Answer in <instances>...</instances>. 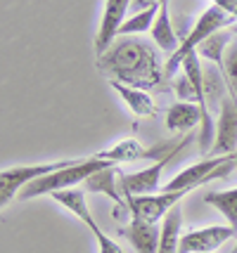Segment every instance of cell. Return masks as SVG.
Listing matches in <instances>:
<instances>
[{
    "label": "cell",
    "mask_w": 237,
    "mask_h": 253,
    "mask_svg": "<svg viewBox=\"0 0 237 253\" xmlns=\"http://www.w3.org/2000/svg\"><path fill=\"white\" fill-rule=\"evenodd\" d=\"M97 69L109 81L140 90L161 88L164 81H169L154 47L142 36H119L109 50L97 57Z\"/></svg>",
    "instance_id": "obj_1"
},
{
    "label": "cell",
    "mask_w": 237,
    "mask_h": 253,
    "mask_svg": "<svg viewBox=\"0 0 237 253\" xmlns=\"http://www.w3.org/2000/svg\"><path fill=\"white\" fill-rule=\"evenodd\" d=\"M235 24H237V19L233 17V14H228L223 7H218V5L211 2V7H206V10L202 12V17H199L197 24L190 29V33H185V36H183L178 50L169 57V62H166V66H164L166 78L171 81V78L176 76V74L181 71L183 59L190 55V52H197V50H199V45H202L206 38H211L214 33L223 31V29H230V26H235Z\"/></svg>",
    "instance_id": "obj_2"
},
{
    "label": "cell",
    "mask_w": 237,
    "mask_h": 253,
    "mask_svg": "<svg viewBox=\"0 0 237 253\" xmlns=\"http://www.w3.org/2000/svg\"><path fill=\"white\" fill-rule=\"evenodd\" d=\"M109 166H116L112 161H104V159H97V156H91V159H81L76 166H69V168H62L52 175L46 177H38L34 182H29L26 187L19 192V197L24 201L36 197H50L52 192H59V189H69V187H76L81 182H86L93 173H97L102 168H109Z\"/></svg>",
    "instance_id": "obj_3"
},
{
    "label": "cell",
    "mask_w": 237,
    "mask_h": 253,
    "mask_svg": "<svg viewBox=\"0 0 237 253\" xmlns=\"http://www.w3.org/2000/svg\"><path fill=\"white\" fill-rule=\"evenodd\" d=\"M81 159H62V161H47V164H31V166H12L0 170V206L5 209L12 199L17 197L29 182L38 177L52 175L62 168L76 166Z\"/></svg>",
    "instance_id": "obj_4"
},
{
    "label": "cell",
    "mask_w": 237,
    "mask_h": 253,
    "mask_svg": "<svg viewBox=\"0 0 237 253\" xmlns=\"http://www.w3.org/2000/svg\"><path fill=\"white\" fill-rule=\"evenodd\" d=\"M192 189H178V192H161V194H145V197H126L128 213L149 222H159L166 218L171 211L190 194Z\"/></svg>",
    "instance_id": "obj_5"
},
{
    "label": "cell",
    "mask_w": 237,
    "mask_h": 253,
    "mask_svg": "<svg viewBox=\"0 0 237 253\" xmlns=\"http://www.w3.org/2000/svg\"><path fill=\"white\" fill-rule=\"evenodd\" d=\"M181 152L183 149L171 152V154H166L164 159L154 161L149 168H142V170H138V173H124V175H119V187L124 192V197H145V194H154L159 189L164 168L181 154Z\"/></svg>",
    "instance_id": "obj_6"
},
{
    "label": "cell",
    "mask_w": 237,
    "mask_h": 253,
    "mask_svg": "<svg viewBox=\"0 0 237 253\" xmlns=\"http://www.w3.org/2000/svg\"><path fill=\"white\" fill-rule=\"evenodd\" d=\"M211 156H233L237 154V102L230 95L221 99L216 140L211 147Z\"/></svg>",
    "instance_id": "obj_7"
},
{
    "label": "cell",
    "mask_w": 237,
    "mask_h": 253,
    "mask_svg": "<svg viewBox=\"0 0 237 253\" xmlns=\"http://www.w3.org/2000/svg\"><path fill=\"white\" fill-rule=\"evenodd\" d=\"M233 237H237V230L230 225H209V227L190 230L181 237V251L178 253H211L216 249H221Z\"/></svg>",
    "instance_id": "obj_8"
},
{
    "label": "cell",
    "mask_w": 237,
    "mask_h": 253,
    "mask_svg": "<svg viewBox=\"0 0 237 253\" xmlns=\"http://www.w3.org/2000/svg\"><path fill=\"white\" fill-rule=\"evenodd\" d=\"M131 10V0H104L102 22L95 36V52L97 57L109 50V45L119 38V29L126 22V12Z\"/></svg>",
    "instance_id": "obj_9"
},
{
    "label": "cell",
    "mask_w": 237,
    "mask_h": 253,
    "mask_svg": "<svg viewBox=\"0 0 237 253\" xmlns=\"http://www.w3.org/2000/svg\"><path fill=\"white\" fill-rule=\"evenodd\" d=\"M119 237L131 242V246L138 253H157L159 239H161V227H159V222H149L131 215V222L119 227Z\"/></svg>",
    "instance_id": "obj_10"
},
{
    "label": "cell",
    "mask_w": 237,
    "mask_h": 253,
    "mask_svg": "<svg viewBox=\"0 0 237 253\" xmlns=\"http://www.w3.org/2000/svg\"><path fill=\"white\" fill-rule=\"evenodd\" d=\"M119 175H121V173L116 170V166L102 168V170L93 173V175L83 182V189H86V192H93V194H104V197L112 199L119 209L128 211L126 197H119Z\"/></svg>",
    "instance_id": "obj_11"
},
{
    "label": "cell",
    "mask_w": 237,
    "mask_h": 253,
    "mask_svg": "<svg viewBox=\"0 0 237 253\" xmlns=\"http://www.w3.org/2000/svg\"><path fill=\"white\" fill-rule=\"evenodd\" d=\"M109 85L119 92V97L124 99L126 107L133 111L136 116H140V119H154V116H159L157 102L152 99V95L147 90L131 88V85H124L119 81H109Z\"/></svg>",
    "instance_id": "obj_12"
},
{
    "label": "cell",
    "mask_w": 237,
    "mask_h": 253,
    "mask_svg": "<svg viewBox=\"0 0 237 253\" xmlns=\"http://www.w3.org/2000/svg\"><path fill=\"white\" fill-rule=\"evenodd\" d=\"M202 123V109L194 102H176L166 109V128L171 132H190L194 126Z\"/></svg>",
    "instance_id": "obj_13"
},
{
    "label": "cell",
    "mask_w": 237,
    "mask_h": 253,
    "mask_svg": "<svg viewBox=\"0 0 237 253\" xmlns=\"http://www.w3.org/2000/svg\"><path fill=\"white\" fill-rule=\"evenodd\" d=\"M169 2L171 0H159V12L157 19H154V26H152V41L157 43L159 50L164 52H176L178 50V33L171 24V14H169Z\"/></svg>",
    "instance_id": "obj_14"
},
{
    "label": "cell",
    "mask_w": 237,
    "mask_h": 253,
    "mask_svg": "<svg viewBox=\"0 0 237 253\" xmlns=\"http://www.w3.org/2000/svg\"><path fill=\"white\" fill-rule=\"evenodd\" d=\"M86 189L83 187H69V189H59V192H52L50 199L57 201L59 206H64V209L71 213V215H76L86 227H91L95 218H93L91 209H88V201H86Z\"/></svg>",
    "instance_id": "obj_15"
},
{
    "label": "cell",
    "mask_w": 237,
    "mask_h": 253,
    "mask_svg": "<svg viewBox=\"0 0 237 253\" xmlns=\"http://www.w3.org/2000/svg\"><path fill=\"white\" fill-rule=\"evenodd\" d=\"M181 227H183V213L181 209L171 211L161 222V239H159L157 253H178L181 251Z\"/></svg>",
    "instance_id": "obj_16"
},
{
    "label": "cell",
    "mask_w": 237,
    "mask_h": 253,
    "mask_svg": "<svg viewBox=\"0 0 237 253\" xmlns=\"http://www.w3.org/2000/svg\"><path fill=\"white\" fill-rule=\"evenodd\" d=\"M204 204L214 206L221 215H226L228 225L237 230V187L226 189V192H209L204 194Z\"/></svg>",
    "instance_id": "obj_17"
},
{
    "label": "cell",
    "mask_w": 237,
    "mask_h": 253,
    "mask_svg": "<svg viewBox=\"0 0 237 253\" xmlns=\"http://www.w3.org/2000/svg\"><path fill=\"white\" fill-rule=\"evenodd\" d=\"M157 12H159V2L142 12H136V14L128 17L124 22V26L119 29V36H142L145 31H152L154 19H157Z\"/></svg>",
    "instance_id": "obj_18"
},
{
    "label": "cell",
    "mask_w": 237,
    "mask_h": 253,
    "mask_svg": "<svg viewBox=\"0 0 237 253\" xmlns=\"http://www.w3.org/2000/svg\"><path fill=\"white\" fill-rule=\"evenodd\" d=\"M221 74L226 78V85L230 90V97L237 102V36L228 45L226 55H223V64H221Z\"/></svg>",
    "instance_id": "obj_19"
},
{
    "label": "cell",
    "mask_w": 237,
    "mask_h": 253,
    "mask_svg": "<svg viewBox=\"0 0 237 253\" xmlns=\"http://www.w3.org/2000/svg\"><path fill=\"white\" fill-rule=\"evenodd\" d=\"M88 230L93 232V237H95V242H97V249H100V253H124V249L119 246V244L114 242V239H109L104 232L97 227V222H93Z\"/></svg>",
    "instance_id": "obj_20"
},
{
    "label": "cell",
    "mask_w": 237,
    "mask_h": 253,
    "mask_svg": "<svg viewBox=\"0 0 237 253\" xmlns=\"http://www.w3.org/2000/svg\"><path fill=\"white\" fill-rule=\"evenodd\" d=\"M159 0H131V10L136 12H142L147 10V7H152V5H157Z\"/></svg>",
    "instance_id": "obj_21"
},
{
    "label": "cell",
    "mask_w": 237,
    "mask_h": 253,
    "mask_svg": "<svg viewBox=\"0 0 237 253\" xmlns=\"http://www.w3.org/2000/svg\"><path fill=\"white\" fill-rule=\"evenodd\" d=\"M230 29H233V33H235V36H237V24H235V26H230Z\"/></svg>",
    "instance_id": "obj_22"
},
{
    "label": "cell",
    "mask_w": 237,
    "mask_h": 253,
    "mask_svg": "<svg viewBox=\"0 0 237 253\" xmlns=\"http://www.w3.org/2000/svg\"><path fill=\"white\" fill-rule=\"evenodd\" d=\"M230 253H237V244H235V249H233V251H230Z\"/></svg>",
    "instance_id": "obj_23"
}]
</instances>
